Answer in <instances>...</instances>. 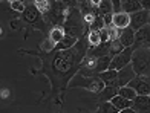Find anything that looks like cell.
Wrapping results in <instances>:
<instances>
[{"instance_id":"obj_24","label":"cell","mask_w":150,"mask_h":113,"mask_svg":"<svg viewBox=\"0 0 150 113\" xmlns=\"http://www.w3.org/2000/svg\"><path fill=\"white\" fill-rule=\"evenodd\" d=\"M118 95L124 96V98H127V99H130V101H133V99H135L136 96H138L136 90H135V89H132L130 86H122V87H120Z\"/></svg>"},{"instance_id":"obj_29","label":"cell","mask_w":150,"mask_h":113,"mask_svg":"<svg viewBox=\"0 0 150 113\" xmlns=\"http://www.w3.org/2000/svg\"><path fill=\"white\" fill-rule=\"evenodd\" d=\"M40 49H42L43 52H52V51H55V43L52 41V40L47 37L46 40H43L42 44H40Z\"/></svg>"},{"instance_id":"obj_22","label":"cell","mask_w":150,"mask_h":113,"mask_svg":"<svg viewBox=\"0 0 150 113\" xmlns=\"http://www.w3.org/2000/svg\"><path fill=\"white\" fill-rule=\"evenodd\" d=\"M126 48L122 46V43L120 41V38H117V40H112L110 43H109V55H110L112 58L113 57H117L118 54H121L122 51H124Z\"/></svg>"},{"instance_id":"obj_13","label":"cell","mask_w":150,"mask_h":113,"mask_svg":"<svg viewBox=\"0 0 150 113\" xmlns=\"http://www.w3.org/2000/svg\"><path fill=\"white\" fill-rule=\"evenodd\" d=\"M112 25H113L117 29H120V31L129 28V26H130V14H127V12H124V11L113 12Z\"/></svg>"},{"instance_id":"obj_30","label":"cell","mask_w":150,"mask_h":113,"mask_svg":"<svg viewBox=\"0 0 150 113\" xmlns=\"http://www.w3.org/2000/svg\"><path fill=\"white\" fill-rule=\"evenodd\" d=\"M100 37H101V43H109V41H112L110 29H109V28H103V29L100 31Z\"/></svg>"},{"instance_id":"obj_16","label":"cell","mask_w":150,"mask_h":113,"mask_svg":"<svg viewBox=\"0 0 150 113\" xmlns=\"http://www.w3.org/2000/svg\"><path fill=\"white\" fill-rule=\"evenodd\" d=\"M100 79H103L106 86H113V87H118L117 86V77H118V70H113V69H107L104 72L97 75Z\"/></svg>"},{"instance_id":"obj_4","label":"cell","mask_w":150,"mask_h":113,"mask_svg":"<svg viewBox=\"0 0 150 113\" xmlns=\"http://www.w3.org/2000/svg\"><path fill=\"white\" fill-rule=\"evenodd\" d=\"M132 66L139 77H150V48H139L133 51Z\"/></svg>"},{"instance_id":"obj_10","label":"cell","mask_w":150,"mask_h":113,"mask_svg":"<svg viewBox=\"0 0 150 113\" xmlns=\"http://www.w3.org/2000/svg\"><path fill=\"white\" fill-rule=\"evenodd\" d=\"M136 77V72L133 69L132 63L127 64L126 67H122L121 70H118V77H117V86L118 87H122V86H127L132 79Z\"/></svg>"},{"instance_id":"obj_34","label":"cell","mask_w":150,"mask_h":113,"mask_svg":"<svg viewBox=\"0 0 150 113\" xmlns=\"http://www.w3.org/2000/svg\"><path fill=\"white\" fill-rule=\"evenodd\" d=\"M110 2L113 3V11L115 12L121 11V0H110Z\"/></svg>"},{"instance_id":"obj_25","label":"cell","mask_w":150,"mask_h":113,"mask_svg":"<svg viewBox=\"0 0 150 113\" xmlns=\"http://www.w3.org/2000/svg\"><path fill=\"white\" fill-rule=\"evenodd\" d=\"M34 5H35V8L42 12L43 15H46L51 9L52 0H34Z\"/></svg>"},{"instance_id":"obj_32","label":"cell","mask_w":150,"mask_h":113,"mask_svg":"<svg viewBox=\"0 0 150 113\" xmlns=\"http://www.w3.org/2000/svg\"><path fill=\"white\" fill-rule=\"evenodd\" d=\"M67 8H80V0H64Z\"/></svg>"},{"instance_id":"obj_40","label":"cell","mask_w":150,"mask_h":113,"mask_svg":"<svg viewBox=\"0 0 150 113\" xmlns=\"http://www.w3.org/2000/svg\"><path fill=\"white\" fill-rule=\"evenodd\" d=\"M149 96H150V93H149Z\"/></svg>"},{"instance_id":"obj_33","label":"cell","mask_w":150,"mask_h":113,"mask_svg":"<svg viewBox=\"0 0 150 113\" xmlns=\"http://www.w3.org/2000/svg\"><path fill=\"white\" fill-rule=\"evenodd\" d=\"M136 2L141 5V8H142V9L150 11V0H136Z\"/></svg>"},{"instance_id":"obj_2","label":"cell","mask_w":150,"mask_h":113,"mask_svg":"<svg viewBox=\"0 0 150 113\" xmlns=\"http://www.w3.org/2000/svg\"><path fill=\"white\" fill-rule=\"evenodd\" d=\"M63 29L66 32V35L75 37L78 40L89 32V28L84 23L83 12H81L80 8H69L66 20H64V25H63Z\"/></svg>"},{"instance_id":"obj_8","label":"cell","mask_w":150,"mask_h":113,"mask_svg":"<svg viewBox=\"0 0 150 113\" xmlns=\"http://www.w3.org/2000/svg\"><path fill=\"white\" fill-rule=\"evenodd\" d=\"M133 49L139 48H150V25L142 26L141 29L136 31L135 34V43L132 46Z\"/></svg>"},{"instance_id":"obj_26","label":"cell","mask_w":150,"mask_h":113,"mask_svg":"<svg viewBox=\"0 0 150 113\" xmlns=\"http://www.w3.org/2000/svg\"><path fill=\"white\" fill-rule=\"evenodd\" d=\"M118 112L120 110L110 101H104V102H100V107L95 113H118Z\"/></svg>"},{"instance_id":"obj_1","label":"cell","mask_w":150,"mask_h":113,"mask_svg":"<svg viewBox=\"0 0 150 113\" xmlns=\"http://www.w3.org/2000/svg\"><path fill=\"white\" fill-rule=\"evenodd\" d=\"M87 34L83 35L74 48L67 51H52V52H35V51H20L22 54L37 55L42 60L40 72L51 81V93L55 101L57 96L63 95L66 87H69L72 78L78 74L80 67L89 51Z\"/></svg>"},{"instance_id":"obj_7","label":"cell","mask_w":150,"mask_h":113,"mask_svg":"<svg viewBox=\"0 0 150 113\" xmlns=\"http://www.w3.org/2000/svg\"><path fill=\"white\" fill-rule=\"evenodd\" d=\"M133 48H126L124 51L118 54L117 57L112 58V63H110V67L109 69H113V70H121L122 67H126L127 64L132 63V55H133Z\"/></svg>"},{"instance_id":"obj_36","label":"cell","mask_w":150,"mask_h":113,"mask_svg":"<svg viewBox=\"0 0 150 113\" xmlns=\"http://www.w3.org/2000/svg\"><path fill=\"white\" fill-rule=\"evenodd\" d=\"M127 2H130V0H121V3H127Z\"/></svg>"},{"instance_id":"obj_35","label":"cell","mask_w":150,"mask_h":113,"mask_svg":"<svg viewBox=\"0 0 150 113\" xmlns=\"http://www.w3.org/2000/svg\"><path fill=\"white\" fill-rule=\"evenodd\" d=\"M118 113H138V112H135V110H133V109L130 107V109H124V110H120Z\"/></svg>"},{"instance_id":"obj_39","label":"cell","mask_w":150,"mask_h":113,"mask_svg":"<svg viewBox=\"0 0 150 113\" xmlns=\"http://www.w3.org/2000/svg\"><path fill=\"white\" fill-rule=\"evenodd\" d=\"M149 25H150V14H149Z\"/></svg>"},{"instance_id":"obj_28","label":"cell","mask_w":150,"mask_h":113,"mask_svg":"<svg viewBox=\"0 0 150 113\" xmlns=\"http://www.w3.org/2000/svg\"><path fill=\"white\" fill-rule=\"evenodd\" d=\"M103 28H106L104 18L101 17V15H97V17H95V20L92 22V25L89 26V31H101Z\"/></svg>"},{"instance_id":"obj_18","label":"cell","mask_w":150,"mask_h":113,"mask_svg":"<svg viewBox=\"0 0 150 113\" xmlns=\"http://www.w3.org/2000/svg\"><path fill=\"white\" fill-rule=\"evenodd\" d=\"M109 43H110V41H109ZM109 43H101L98 46L89 48L86 57H104V55H109Z\"/></svg>"},{"instance_id":"obj_38","label":"cell","mask_w":150,"mask_h":113,"mask_svg":"<svg viewBox=\"0 0 150 113\" xmlns=\"http://www.w3.org/2000/svg\"><path fill=\"white\" fill-rule=\"evenodd\" d=\"M9 2H11V3H12V2H17V0H9Z\"/></svg>"},{"instance_id":"obj_27","label":"cell","mask_w":150,"mask_h":113,"mask_svg":"<svg viewBox=\"0 0 150 113\" xmlns=\"http://www.w3.org/2000/svg\"><path fill=\"white\" fill-rule=\"evenodd\" d=\"M87 41H89V46H91V48L101 44L100 31H89V32H87Z\"/></svg>"},{"instance_id":"obj_19","label":"cell","mask_w":150,"mask_h":113,"mask_svg":"<svg viewBox=\"0 0 150 113\" xmlns=\"http://www.w3.org/2000/svg\"><path fill=\"white\" fill-rule=\"evenodd\" d=\"M77 43H78V38L71 37V35H66L58 44H55V51H67V49L74 48Z\"/></svg>"},{"instance_id":"obj_31","label":"cell","mask_w":150,"mask_h":113,"mask_svg":"<svg viewBox=\"0 0 150 113\" xmlns=\"http://www.w3.org/2000/svg\"><path fill=\"white\" fill-rule=\"evenodd\" d=\"M26 6H28V5H25L23 0H17V2H12L11 3V8L14 9V11H17V12H23L26 9Z\"/></svg>"},{"instance_id":"obj_12","label":"cell","mask_w":150,"mask_h":113,"mask_svg":"<svg viewBox=\"0 0 150 113\" xmlns=\"http://www.w3.org/2000/svg\"><path fill=\"white\" fill-rule=\"evenodd\" d=\"M132 109L138 113H150V96L138 95L132 101Z\"/></svg>"},{"instance_id":"obj_20","label":"cell","mask_w":150,"mask_h":113,"mask_svg":"<svg viewBox=\"0 0 150 113\" xmlns=\"http://www.w3.org/2000/svg\"><path fill=\"white\" fill-rule=\"evenodd\" d=\"M64 37H66V32H64V29H63V26H52V28H51V31H49V38H51L55 44H58Z\"/></svg>"},{"instance_id":"obj_11","label":"cell","mask_w":150,"mask_h":113,"mask_svg":"<svg viewBox=\"0 0 150 113\" xmlns=\"http://www.w3.org/2000/svg\"><path fill=\"white\" fill-rule=\"evenodd\" d=\"M149 14H150V11H146V9H141L138 12L130 14V28L138 31L142 26L149 25Z\"/></svg>"},{"instance_id":"obj_17","label":"cell","mask_w":150,"mask_h":113,"mask_svg":"<svg viewBox=\"0 0 150 113\" xmlns=\"http://www.w3.org/2000/svg\"><path fill=\"white\" fill-rule=\"evenodd\" d=\"M118 90L120 87H113V86H106V87L100 92V93L97 95L100 102H104V101H112V98H115L118 95Z\"/></svg>"},{"instance_id":"obj_23","label":"cell","mask_w":150,"mask_h":113,"mask_svg":"<svg viewBox=\"0 0 150 113\" xmlns=\"http://www.w3.org/2000/svg\"><path fill=\"white\" fill-rule=\"evenodd\" d=\"M141 9H142L141 5L136 2V0H130V2H127V3H121V11L127 12V14H133V12H138Z\"/></svg>"},{"instance_id":"obj_37","label":"cell","mask_w":150,"mask_h":113,"mask_svg":"<svg viewBox=\"0 0 150 113\" xmlns=\"http://www.w3.org/2000/svg\"><path fill=\"white\" fill-rule=\"evenodd\" d=\"M55 2H64V0H55Z\"/></svg>"},{"instance_id":"obj_21","label":"cell","mask_w":150,"mask_h":113,"mask_svg":"<svg viewBox=\"0 0 150 113\" xmlns=\"http://www.w3.org/2000/svg\"><path fill=\"white\" fill-rule=\"evenodd\" d=\"M110 102H112L118 110H124V109H130V107H132V101H130V99H127V98L121 96V95H117L115 98H112Z\"/></svg>"},{"instance_id":"obj_6","label":"cell","mask_w":150,"mask_h":113,"mask_svg":"<svg viewBox=\"0 0 150 113\" xmlns=\"http://www.w3.org/2000/svg\"><path fill=\"white\" fill-rule=\"evenodd\" d=\"M22 20H25L28 25L34 26V28H37L40 31H46V23L43 22L45 15L35 8L34 3L26 6V9L22 12Z\"/></svg>"},{"instance_id":"obj_3","label":"cell","mask_w":150,"mask_h":113,"mask_svg":"<svg viewBox=\"0 0 150 113\" xmlns=\"http://www.w3.org/2000/svg\"><path fill=\"white\" fill-rule=\"evenodd\" d=\"M72 87H83L86 90L92 92V93H97L98 95L100 92L106 87V84H104L103 79H100L97 75L86 77V75L77 74V75L72 78V81L69 83V89H72Z\"/></svg>"},{"instance_id":"obj_9","label":"cell","mask_w":150,"mask_h":113,"mask_svg":"<svg viewBox=\"0 0 150 113\" xmlns=\"http://www.w3.org/2000/svg\"><path fill=\"white\" fill-rule=\"evenodd\" d=\"M127 86L136 90L138 95H149L150 93V77H139L136 75Z\"/></svg>"},{"instance_id":"obj_14","label":"cell","mask_w":150,"mask_h":113,"mask_svg":"<svg viewBox=\"0 0 150 113\" xmlns=\"http://www.w3.org/2000/svg\"><path fill=\"white\" fill-rule=\"evenodd\" d=\"M135 34H136V31L133 28H126V29H121L120 31V41L122 43V46L124 48H132L133 43H135Z\"/></svg>"},{"instance_id":"obj_15","label":"cell","mask_w":150,"mask_h":113,"mask_svg":"<svg viewBox=\"0 0 150 113\" xmlns=\"http://www.w3.org/2000/svg\"><path fill=\"white\" fill-rule=\"evenodd\" d=\"M112 63V57L110 55H104V57H95V67H93V75H98L101 72L107 70L110 67Z\"/></svg>"},{"instance_id":"obj_5","label":"cell","mask_w":150,"mask_h":113,"mask_svg":"<svg viewBox=\"0 0 150 113\" xmlns=\"http://www.w3.org/2000/svg\"><path fill=\"white\" fill-rule=\"evenodd\" d=\"M67 11H69V8H67V5L64 2H55V0H52L51 9L45 17L47 20V23H51L52 26H63L66 15H67Z\"/></svg>"}]
</instances>
